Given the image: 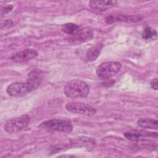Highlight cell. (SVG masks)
<instances>
[{"instance_id":"cell-11","label":"cell","mask_w":158,"mask_h":158,"mask_svg":"<svg viewBox=\"0 0 158 158\" xmlns=\"http://www.w3.org/2000/svg\"><path fill=\"white\" fill-rule=\"evenodd\" d=\"M139 17H128L122 14H110L105 19V22L107 24H111L115 22H127V21H138L139 20Z\"/></svg>"},{"instance_id":"cell-13","label":"cell","mask_w":158,"mask_h":158,"mask_svg":"<svg viewBox=\"0 0 158 158\" xmlns=\"http://www.w3.org/2000/svg\"><path fill=\"white\" fill-rule=\"evenodd\" d=\"M157 120L148 118H140L137 121V125L145 129H157Z\"/></svg>"},{"instance_id":"cell-9","label":"cell","mask_w":158,"mask_h":158,"mask_svg":"<svg viewBox=\"0 0 158 158\" xmlns=\"http://www.w3.org/2000/svg\"><path fill=\"white\" fill-rule=\"evenodd\" d=\"M93 36V31L88 28H80L75 34L71 35L69 41L72 43H82L90 40Z\"/></svg>"},{"instance_id":"cell-17","label":"cell","mask_w":158,"mask_h":158,"mask_svg":"<svg viewBox=\"0 0 158 158\" xmlns=\"http://www.w3.org/2000/svg\"><path fill=\"white\" fill-rule=\"evenodd\" d=\"M150 85L152 88H153L155 90H157L158 88V78H155L152 79L150 82Z\"/></svg>"},{"instance_id":"cell-8","label":"cell","mask_w":158,"mask_h":158,"mask_svg":"<svg viewBox=\"0 0 158 158\" xmlns=\"http://www.w3.org/2000/svg\"><path fill=\"white\" fill-rule=\"evenodd\" d=\"M43 78V73L42 71L35 69L29 73L26 83L28 85L31 91L38 88L41 85Z\"/></svg>"},{"instance_id":"cell-16","label":"cell","mask_w":158,"mask_h":158,"mask_svg":"<svg viewBox=\"0 0 158 158\" xmlns=\"http://www.w3.org/2000/svg\"><path fill=\"white\" fill-rule=\"evenodd\" d=\"M13 7H14L12 5H7V6H5L4 7L2 6L1 7V16L10 12L12 11V10L13 9Z\"/></svg>"},{"instance_id":"cell-10","label":"cell","mask_w":158,"mask_h":158,"mask_svg":"<svg viewBox=\"0 0 158 158\" xmlns=\"http://www.w3.org/2000/svg\"><path fill=\"white\" fill-rule=\"evenodd\" d=\"M116 3L114 1H91L89 6L93 10L102 12L114 7Z\"/></svg>"},{"instance_id":"cell-4","label":"cell","mask_w":158,"mask_h":158,"mask_svg":"<svg viewBox=\"0 0 158 158\" xmlns=\"http://www.w3.org/2000/svg\"><path fill=\"white\" fill-rule=\"evenodd\" d=\"M121 68V64L118 62H105L101 64L96 69V75L102 79H108L116 75Z\"/></svg>"},{"instance_id":"cell-7","label":"cell","mask_w":158,"mask_h":158,"mask_svg":"<svg viewBox=\"0 0 158 158\" xmlns=\"http://www.w3.org/2000/svg\"><path fill=\"white\" fill-rule=\"evenodd\" d=\"M38 52L33 49H25L13 54L10 57L11 60L17 63H22L36 58Z\"/></svg>"},{"instance_id":"cell-6","label":"cell","mask_w":158,"mask_h":158,"mask_svg":"<svg viewBox=\"0 0 158 158\" xmlns=\"http://www.w3.org/2000/svg\"><path fill=\"white\" fill-rule=\"evenodd\" d=\"M6 91L12 97H22L31 92V90L26 82H15L7 86Z\"/></svg>"},{"instance_id":"cell-14","label":"cell","mask_w":158,"mask_h":158,"mask_svg":"<svg viewBox=\"0 0 158 158\" xmlns=\"http://www.w3.org/2000/svg\"><path fill=\"white\" fill-rule=\"evenodd\" d=\"M80 29V26L73 23H65L61 27L62 31L69 35H73L75 34Z\"/></svg>"},{"instance_id":"cell-3","label":"cell","mask_w":158,"mask_h":158,"mask_svg":"<svg viewBox=\"0 0 158 158\" xmlns=\"http://www.w3.org/2000/svg\"><path fill=\"white\" fill-rule=\"evenodd\" d=\"M30 122V117L27 114L9 120L4 125V130L9 133H17L26 128Z\"/></svg>"},{"instance_id":"cell-5","label":"cell","mask_w":158,"mask_h":158,"mask_svg":"<svg viewBox=\"0 0 158 158\" xmlns=\"http://www.w3.org/2000/svg\"><path fill=\"white\" fill-rule=\"evenodd\" d=\"M65 109L69 112L81 114L86 116H92L96 113V110L93 107L83 102H70L65 105Z\"/></svg>"},{"instance_id":"cell-1","label":"cell","mask_w":158,"mask_h":158,"mask_svg":"<svg viewBox=\"0 0 158 158\" xmlns=\"http://www.w3.org/2000/svg\"><path fill=\"white\" fill-rule=\"evenodd\" d=\"M65 95L69 98H82L88 96L89 88L88 84L80 80H72L66 83L64 88Z\"/></svg>"},{"instance_id":"cell-12","label":"cell","mask_w":158,"mask_h":158,"mask_svg":"<svg viewBox=\"0 0 158 158\" xmlns=\"http://www.w3.org/2000/svg\"><path fill=\"white\" fill-rule=\"evenodd\" d=\"M102 48L103 44L102 43H98L94 46L88 49L85 54V60L86 62H93L99 56Z\"/></svg>"},{"instance_id":"cell-15","label":"cell","mask_w":158,"mask_h":158,"mask_svg":"<svg viewBox=\"0 0 158 158\" xmlns=\"http://www.w3.org/2000/svg\"><path fill=\"white\" fill-rule=\"evenodd\" d=\"M157 36V31L155 29L150 27H146L143 31L142 33V38L146 40L154 39Z\"/></svg>"},{"instance_id":"cell-2","label":"cell","mask_w":158,"mask_h":158,"mask_svg":"<svg viewBox=\"0 0 158 158\" xmlns=\"http://www.w3.org/2000/svg\"><path fill=\"white\" fill-rule=\"evenodd\" d=\"M40 129L57 131L63 133H70L73 130V125L66 120L50 119L43 122L38 125Z\"/></svg>"}]
</instances>
